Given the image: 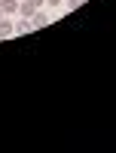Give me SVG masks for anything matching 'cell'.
Masks as SVG:
<instances>
[{
	"label": "cell",
	"mask_w": 116,
	"mask_h": 153,
	"mask_svg": "<svg viewBox=\"0 0 116 153\" xmlns=\"http://www.w3.org/2000/svg\"><path fill=\"white\" fill-rule=\"evenodd\" d=\"M12 34H16V22H12V19H0V40H6V37H12Z\"/></svg>",
	"instance_id": "cell-1"
},
{
	"label": "cell",
	"mask_w": 116,
	"mask_h": 153,
	"mask_svg": "<svg viewBox=\"0 0 116 153\" xmlns=\"http://www.w3.org/2000/svg\"><path fill=\"white\" fill-rule=\"evenodd\" d=\"M49 22H52V19L46 16V9H37L34 16H31V28L37 31V28H43V25H49Z\"/></svg>",
	"instance_id": "cell-2"
},
{
	"label": "cell",
	"mask_w": 116,
	"mask_h": 153,
	"mask_svg": "<svg viewBox=\"0 0 116 153\" xmlns=\"http://www.w3.org/2000/svg\"><path fill=\"white\" fill-rule=\"evenodd\" d=\"M34 12H37V9L28 3V0H18V9H16V16H18V19H31Z\"/></svg>",
	"instance_id": "cell-3"
},
{
	"label": "cell",
	"mask_w": 116,
	"mask_h": 153,
	"mask_svg": "<svg viewBox=\"0 0 116 153\" xmlns=\"http://www.w3.org/2000/svg\"><path fill=\"white\" fill-rule=\"evenodd\" d=\"M0 9H3V16H16L18 0H0Z\"/></svg>",
	"instance_id": "cell-4"
},
{
	"label": "cell",
	"mask_w": 116,
	"mask_h": 153,
	"mask_svg": "<svg viewBox=\"0 0 116 153\" xmlns=\"http://www.w3.org/2000/svg\"><path fill=\"white\" fill-rule=\"evenodd\" d=\"M28 31H34L31 28V19H18L16 22V34H28Z\"/></svg>",
	"instance_id": "cell-5"
},
{
	"label": "cell",
	"mask_w": 116,
	"mask_h": 153,
	"mask_svg": "<svg viewBox=\"0 0 116 153\" xmlns=\"http://www.w3.org/2000/svg\"><path fill=\"white\" fill-rule=\"evenodd\" d=\"M46 6H52V9H61V6H64V0H46Z\"/></svg>",
	"instance_id": "cell-6"
},
{
	"label": "cell",
	"mask_w": 116,
	"mask_h": 153,
	"mask_svg": "<svg viewBox=\"0 0 116 153\" xmlns=\"http://www.w3.org/2000/svg\"><path fill=\"white\" fill-rule=\"evenodd\" d=\"M28 3H31L34 9H43V6H46V0H28Z\"/></svg>",
	"instance_id": "cell-7"
},
{
	"label": "cell",
	"mask_w": 116,
	"mask_h": 153,
	"mask_svg": "<svg viewBox=\"0 0 116 153\" xmlns=\"http://www.w3.org/2000/svg\"><path fill=\"white\" fill-rule=\"evenodd\" d=\"M0 19H3V9H0Z\"/></svg>",
	"instance_id": "cell-8"
}]
</instances>
